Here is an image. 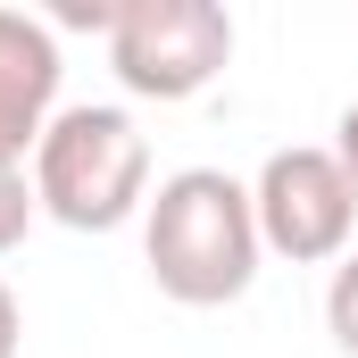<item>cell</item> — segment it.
<instances>
[{
    "instance_id": "obj_1",
    "label": "cell",
    "mask_w": 358,
    "mask_h": 358,
    "mask_svg": "<svg viewBox=\"0 0 358 358\" xmlns=\"http://www.w3.org/2000/svg\"><path fill=\"white\" fill-rule=\"evenodd\" d=\"M142 259L150 283L176 300V308H225L259 283V208H250V183H234L225 167H183L150 192L142 208Z\"/></svg>"
},
{
    "instance_id": "obj_2",
    "label": "cell",
    "mask_w": 358,
    "mask_h": 358,
    "mask_svg": "<svg viewBox=\"0 0 358 358\" xmlns=\"http://www.w3.org/2000/svg\"><path fill=\"white\" fill-rule=\"evenodd\" d=\"M34 200L67 234H117L150 208V142L125 108H59L34 150Z\"/></svg>"
},
{
    "instance_id": "obj_3",
    "label": "cell",
    "mask_w": 358,
    "mask_h": 358,
    "mask_svg": "<svg viewBox=\"0 0 358 358\" xmlns=\"http://www.w3.org/2000/svg\"><path fill=\"white\" fill-rule=\"evenodd\" d=\"M225 59H234V17L217 0H117L108 67L134 100H192L225 76Z\"/></svg>"
},
{
    "instance_id": "obj_4",
    "label": "cell",
    "mask_w": 358,
    "mask_h": 358,
    "mask_svg": "<svg viewBox=\"0 0 358 358\" xmlns=\"http://www.w3.org/2000/svg\"><path fill=\"white\" fill-rule=\"evenodd\" d=\"M250 208H259V242H267L275 259H292V267H342L350 259V234H358V192L342 176V159L334 150H317V142H292V150H275L259 183H250Z\"/></svg>"
},
{
    "instance_id": "obj_5",
    "label": "cell",
    "mask_w": 358,
    "mask_h": 358,
    "mask_svg": "<svg viewBox=\"0 0 358 358\" xmlns=\"http://www.w3.org/2000/svg\"><path fill=\"white\" fill-rule=\"evenodd\" d=\"M59 34L34 8H0V167H25L59 117Z\"/></svg>"
},
{
    "instance_id": "obj_6",
    "label": "cell",
    "mask_w": 358,
    "mask_h": 358,
    "mask_svg": "<svg viewBox=\"0 0 358 358\" xmlns=\"http://www.w3.org/2000/svg\"><path fill=\"white\" fill-rule=\"evenodd\" d=\"M34 217H42V200H34V176L25 167H0V259L34 234Z\"/></svg>"
},
{
    "instance_id": "obj_7",
    "label": "cell",
    "mask_w": 358,
    "mask_h": 358,
    "mask_svg": "<svg viewBox=\"0 0 358 358\" xmlns=\"http://www.w3.org/2000/svg\"><path fill=\"white\" fill-rule=\"evenodd\" d=\"M325 325H334V350L358 358V250L334 267V283H325Z\"/></svg>"
},
{
    "instance_id": "obj_8",
    "label": "cell",
    "mask_w": 358,
    "mask_h": 358,
    "mask_svg": "<svg viewBox=\"0 0 358 358\" xmlns=\"http://www.w3.org/2000/svg\"><path fill=\"white\" fill-rule=\"evenodd\" d=\"M25 350V308H17V292L0 283V358H17Z\"/></svg>"
},
{
    "instance_id": "obj_9",
    "label": "cell",
    "mask_w": 358,
    "mask_h": 358,
    "mask_svg": "<svg viewBox=\"0 0 358 358\" xmlns=\"http://www.w3.org/2000/svg\"><path fill=\"white\" fill-rule=\"evenodd\" d=\"M342 142H334V159H342V176H350V192H358V100L342 108V125H334Z\"/></svg>"
}]
</instances>
